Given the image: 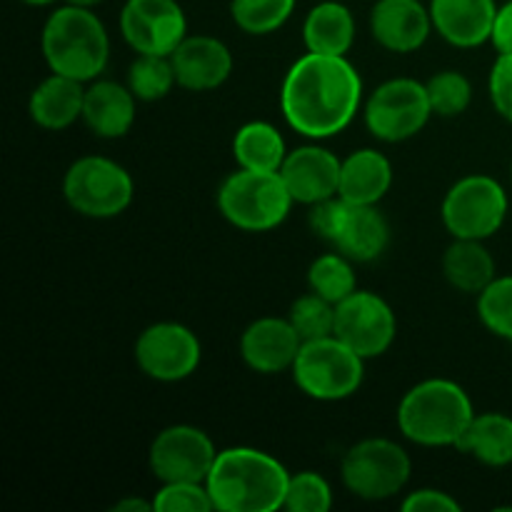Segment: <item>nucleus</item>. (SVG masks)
<instances>
[{
  "instance_id": "27",
  "label": "nucleus",
  "mask_w": 512,
  "mask_h": 512,
  "mask_svg": "<svg viewBox=\"0 0 512 512\" xmlns=\"http://www.w3.org/2000/svg\"><path fill=\"white\" fill-rule=\"evenodd\" d=\"M233 158L238 168L280 173L285 158H288V148H285V138L273 123L253 120V123L240 125L238 133H235Z\"/></svg>"
},
{
  "instance_id": "6",
  "label": "nucleus",
  "mask_w": 512,
  "mask_h": 512,
  "mask_svg": "<svg viewBox=\"0 0 512 512\" xmlns=\"http://www.w3.org/2000/svg\"><path fill=\"white\" fill-rule=\"evenodd\" d=\"M310 230L353 263H373L390 243V225L378 205H355L340 195L310 205Z\"/></svg>"
},
{
  "instance_id": "33",
  "label": "nucleus",
  "mask_w": 512,
  "mask_h": 512,
  "mask_svg": "<svg viewBox=\"0 0 512 512\" xmlns=\"http://www.w3.org/2000/svg\"><path fill=\"white\" fill-rule=\"evenodd\" d=\"M478 318L493 335L512 340V275H500L478 295Z\"/></svg>"
},
{
  "instance_id": "15",
  "label": "nucleus",
  "mask_w": 512,
  "mask_h": 512,
  "mask_svg": "<svg viewBox=\"0 0 512 512\" xmlns=\"http://www.w3.org/2000/svg\"><path fill=\"white\" fill-rule=\"evenodd\" d=\"M120 33L138 55H170L188 35V18L178 0H125Z\"/></svg>"
},
{
  "instance_id": "16",
  "label": "nucleus",
  "mask_w": 512,
  "mask_h": 512,
  "mask_svg": "<svg viewBox=\"0 0 512 512\" xmlns=\"http://www.w3.org/2000/svg\"><path fill=\"white\" fill-rule=\"evenodd\" d=\"M340 165L343 160L338 155L330 153L323 145L310 143L288 150L280 175H283L295 203L315 205L338 195Z\"/></svg>"
},
{
  "instance_id": "23",
  "label": "nucleus",
  "mask_w": 512,
  "mask_h": 512,
  "mask_svg": "<svg viewBox=\"0 0 512 512\" xmlns=\"http://www.w3.org/2000/svg\"><path fill=\"white\" fill-rule=\"evenodd\" d=\"M393 185V163L375 148L353 150L340 165L338 195L355 205H378Z\"/></svg>"
},
{
  "instance_id": "30",
  "label": "nucleus",
  "mask_w": 512,
  "mask_h": 512,
  "mask_svg": "<svg viewBox=\"0 0 512 512\" xmlns=\"http://www.w3.org/2000/svg\"><path fill=\"white\" fill-rule=\"evenodd\" d=\"M295 10V0H230L233 23L248 35H270L283 28Z\"/></svg>"
},
{
  "instance_id": "2",
  "label": "nucleus",
  "mask_w": 512,
  "mask_h": 512,
  "mask_svg": "<svg viewBox=\"0 0 512 512\" xmlns=\"http://www.w3.org/2000/svg\"><path fill=\"white\" fill-rule=\"evenodd\" d=\"M288 480L278 458L238 445L220 450L205 485L220 512H275L285 505Z\"/></svg>"
},
{
  "instance_id": "14",
  "label": "nucleus",
  "mask_w": 512,
  "mask_h": 512,
  "mask_svg": "<svg viewBox=\"0 0 512 512\" xmlns=\"http://www.w3.org/2000/svg\"><path fill=\"white\" fill-rule=\"evenodd\" d=\"M200 340L183 323H153L135 343V363L148 378L158 383H180L198 370Z\"/></svg>"
},
{
  "instance_id": "12",
  "label": "nucleus",
  "mask_w": 512,
  "mask_h": 512,
  "mask_svg": "<svg viewBox=\"0 0 512 512\" xmlns=\"http://www.w3.org/2000/svg\"><path fill=\"white\" fill-rule=\"evenodd\" d=\"M215 458L210 435L185 423L160 430L148 450V465L160 483H205Z\"/></svg>"
},
{
  "instance_id": "22",
  "label": "nucleus",
  "mask_w": 512,
  "mask_h": 512,
  "mask_svg": "<svg viewBox=\"0 0 512 512\" xmlns=\"http://www.w3.org/2000/svg\"><path fill=\"white\" fill-rule=\"evenodd\" d=\"M85 83L53 73L40 80L38 88L30 93L28 113L35 125L45 130H65L83 120Z\"/></svg>"
},
{
  "instance_id": "21",
  "label": "nucleus",
  "mask_w": 512,
  "mask_h": 512,
  "mask_svg": "<svg viewBox=\"0 0 512 512\" xmlns=\"http://www.w3.org/2000/svg\"><path fill=\"white\" fill-rule=\"evenodd\" d=\"M138 115V98L128 83H115V80H98L85 88L83 123L98 138L115 140L130 133Z\"/></svg>"
},
{
  "instance_id": "17",
  "label": "nucleus",
  "mask_w": 512,
  "mask_h": 512,
  "mask_svg": "<svg viewBox=\"0 0 512 512\" xmlns=\"http://www.w3.org/2000/svg\"><path fill=\"white\" fill-rule=\"evenodd\" d=\"M303 338L288 318H258L240 335V358L260 375H275L293 368Z\"/></svg>"
},
{
  "instance_id": "4",
  "label": "nucleus",
  "mask_w": 512,
  "mask_h": 512,
  "mask_svg": "<svg viewBox=\"0 0 512 512\" xmlns=\"http://www.w3.org/2000/svg\"><path fill=\"white\" fill-rule=\"evenodd\" d=\"M475 408L463 385L430 378L413 385L398 405V428L410 443L423 448H458L473 423Z\"/></svg>"
},
{
  "instance_id": "28",
  "label": "nucleus",
  "mask_w": 512,
  "mask_h": 512,
  "mask_svg": "<svg viewBox=\"0 0 512 512\" xmlns=\"http://www.w3.org/2000/svg\"><path fill=\"white\" fill-rule=\"evenodd\" d=\"M308 285L313 293L330 303H343L348 295L358 290V275H355L353 260L343 253H325L315 258L308 268Z\"/></svg>"
},
{
  "instance_id": "7",
  "label": "nucleus",
  "mask_w": 512,
  "mask_h": 512,
  "mask_svg": "<svg viewBox=\"0 0 512 512\" xmlns=\"http://www.w3.org/2000/svg\"><path fill=\"white\" fill-rule=\"evenodd\" d=\"M290 373L300 393L320 403H338L360 390L365 378V360L343 340L328 335L303 343Z\"/></svg>"
},
{
  "instance_id": "5",
  "label": "nucleus",
  "mask_w": 512,
  "mask_h": 512,
  "mask_svg": "<svg viewBox=\"0 0 512 512\" xmlns=\"http://www.w3.org/2000/svg\"><path fill=\"white\" fill-rule=\"evenodd\" d=\"M295 205L283 175L238 168L218 188V210L245 233H268L285 223Z\"/></svg>"
},
{
  "instance_id": "1",
  "label": "nucleus",
  "mask_w": 512,
  "mask_h": 512,
  "mask_svg": "<svg viewBox=\"0 0 512 512\" xmlns=\"http://www.w3.org/2000/svg\"><path fill=\"white\" fill-rule=\"evenodd\" d=\"M363 105V78L345 55L305 53L280 88V110L295 133L325 140L343 133Z\"/></svg>"
},
{
  "instance_id": "40",
  "label": "nucleus",
  "mask_w": 512,
  "mask_h": 512,
  "mask_svg": "<svg viewBox=\"0 0 512 512\" xmlns=\"http://www.w3.org/2000/svg\"><path fill=\"white\" fill-rule=\"evenodd\" d=\"M65 3H70V5H80V8H95V5L103 3V0H65Z\"/></svg>"
},
{
  "instance_id": "24",
  "label": "nucleus",
  "mask_w": 512,
  "mask_h": 512,
  "mask_svg": "<svg viewBox=\"0 0 512 512\" xmlns=\"http://www.w3.org/2000/svg\"><path fill=\"white\" fill-rule=\"evenodd\" d=\"M303 43L308 53L348 55L355 43V18L343 0L313 5L303 20Z\"/></svg>"
},
{
  "instance_id": "31",
  "label": "nucleus",
  "mask_w": 512,
  "mask_h": 512,
  "mask_svg": "<svg viewBox=\"0 0 512 512\" xmlns=\"http://www.w3.org/2000/svg\"><path fill=\"white\" fill-rule=\"evenodd\" d=\"M428 88L433 115L440 118H458L473 103V83L460 70H440L425 83Z\"/></svg>"
},
{
  "instance_id": "11",
  "label": "nucleus",
  "mask_w": 512,
  "mask_h": 512,
  "mask_svg": "<svg viewBox=\"0 0 512 512\" xmlns=\"http://www.w3.org/2000/svg\"><path fill=\"white\" fill-rule=\"evenodd\" d=\"M433 115L428 88L415 78H390L363 103L365 128L380 143H405L428 125Z\"/></svg>"
},
{
  "instance_id": "9",
  "label": "nucleus",
  "mask_w": 512,
  "mask_h": 512,
  "mask_svg": "<svg viewBox=\"0 0 512 512\" xmlns=\"http://www.w3.org/2000/svg\"><path fill=\"white\" fill-rule=\"evenodd\" d=\"M413 463L403 445L388 438H365L355 443L340 463L343 483L355 498L378 500L395 498L408 485Z\"/></svg>"
},
{
  "instance_id": "37",
  "label": "nucleus",
  "mask_w": 512,
  "mask_h": 512,
  "mask_svg": "<svg viewBox=\"0 0 512 512\" xmlns=\"http://www.w3.org/2000/svg\"><path fill=\"white\" fill-rule=\"evenodd\" d=\"M400 508L405 512H460L463 505H460V500H455L453 495L445 493V490L420 488L413 490V493L400 503Z\"/></svg>"
},
{
  "instance_id": "29",
  "label": "nucleus",
  "mask_w": 512,
  "mask_h": 512,
  "mask_svg": "<svg viewBox=\"0 0 512 512\" xmlns=\"http://www.w3.org/2000/svg\"><path fill=\"white\" fill-rule=\"evenodd\" d=\"M178 85L170 55H138L128 70V88L140 103H155Z\"/></svg>"
},
{
  "instance_id": "38",
  "label": "nucleus",
  "mask_w": 512,
  "mask_h": 512,
  "mask_svg": "<svg viewBox=\"0 0 512 512\" xmlns=\"http://www.w3.org/2000/svg\"><path fill=\"white\" fill-rule=\"evenodd\" d=\"M490 43L495 45V50H498V53H512V0L498 5Z\"/></svg>"
},
{
  "instance_id": "25",
  "label": "nucleus",
  "mask_w": 512,
  "mask_h": 512,
  "mask_svg": "<svg viewBox=\"0 0 512 512\" xmlns=\"http://www.w3.org/2000/svg\"><path fill=\"white\" fill-rule=\"evenodd\" d=\"M445 280L460 293L480 295L498 275L495 260L485 248V240L455 238L443 255Z\"/></svg>"
},
{
  "instance_id": "41",
  "label": "nucleus",
  "mask_w": 512,
  "mask_h": 512,
  "mask_svg": "<svg viewBox=\"0 0 512 512\" xmlns=\"http://www.w3.org/2000/svg\"><path fill=\"white\" fill-rule=\"evenodd\" d=\"M20 3H25V5H53L55 0H20Z\"/></svg>"
},
{
  "instance_id": "35",
  "label": "nucleus",
  "mask_w": 512,
  "mask_h": 512,
  "mask_svg": "<svg viewBox=\"0 0 512 512\" xmlns=\"http://www.w3.org/2000/svg\"><path fill=\"white\" fill-rule=\"evenodd\" d=\"M155 512H213L215 503L205 483H163L153 495Z\"/></svg>"
},
{
  "instance_id": "20",
  "label": "nucleus",
  "mask_w": 512,
  "mask_h": 512,
  "mask_svg": "<svg viewBox=\"0 0 512 512\" xmlns=\"http://www.w3.org/2000/svg\"><path fill=\"white\" fill-rule=\"evenodd\" d=\"M495 0H430L435 33L455 48H478L493 35Z\"/></svg>"
},
{
  "instance_id": "36",
  "label": "nucleus",
  "mask_w": 512,
  "mask_h": 512,
  "mask_svg": "<svg viewBox=\"0 0 512 512\" xmlns=\"http://www.w3.org/2000/svg\"><path fill=\"white\" fill-rule=\"evenodd\" d=\"M490 100L500 118L512 123V53H500L490 68Z\"/></svg>"
},
{
  "instance_id": "18",
  "label": "nucleus",
  "mask_w": 512,
  "mask_h": 512,
  "mask_svg": "<svg viewBox=\"0 0 512 512\" xmlns=\"http://www.w3.org/2000/svg\"><path fill=\"white\" fill-rule=\"evenodd\" d=\"M433 30L430 5L420 0H378L370 10V33L390 53H415Z\"/></svg>"
},
{
  "instance_id": "32",
  "label": "nucleus",
  "mask_w": 512,
  "mask_h": 512,
  "mask_svg": "<svg viewBox=\"0 0 512 512\" xmlns=\"http://www.w3.org/2000/svg\"><path fill=\"white\" fill-rule=\"evenodd\" d=\"M288 320L293 323V328L298 330L303 343L328 338V335H335V303L320 298L318 293L310 290L308 295H300V298L290 305Z\"/></svg>"
},
{
  "instance_id": "19",
  "label": "nucleus",
  "mask_w": 512,
  "mask_h": 512,
  "mask_svg": "<svg viewBox=\"0 0 512 512\" xmlns=\"http://www.w3.org/2000/svg\"><path fill=\"white\" fill-rule=\"evenodd\" d=\"M180 88L190 93L215 90L233 73V53L213 35H185L183 43L170 53Z\"/></svg>"
},
{
  "instance_id": "10",
  "label": "nucleus",
  "mask_w": 512,
  "mask_h": 512,
  "mask_svg": "<svg viewBox=\"0 0 512 512\" xmlns=\"http://www.w3.org/2000/svg\"><path fill=\"white\" fill-rule=\"evenodd\" d=\"M508 193L495 178L465 175L445 193L440 218L453 238L488 240L508 218Z\"/></svg>"
},
{
  "instance_id": "26",
  "label": "nucleus",
  "mask_w": 512,
  "mask_h": 512,
  "mask_svg": "<svg viewBox=\"0 0 512 512\" xmlns=\"http://www.w3.org/2000/svg\"><path fill=\"white\" fill-rule=\"evenodd\" d=\"M458 450L488 468H505L512 463V418L505 413H475Z\"/></svg>"
},
{
  "instance_id": "3",
  "label": "nucleus",
  "mask_w": 512,
  "mask_h": 512,
  "mask_svg": "<svg viewBox=\"0 0 512 512\" xmlns=\"http://www.w3.org/2000/svg\"><path fill=\"white\" fill-rule=\"evenodd\" d=\"M40 50L50 73L68 75L80 83H93L108 68L110 38L93 8L65 3L45 20Z\"/></svg>"
},
{
  "instance_id": "39",
  "label": "nucleus",
  "mask_w": 512,
  "mask_h": 512,
  "mask_svg": "<svg viewBox=\"0 0 512 512\" xmlns=\"http://www.w3.org/2000/svg\"><path fill=\"white\" fill-rule=\"evenodd\" d=\"M115 512H128V510H133V512H155V508H153V500H140V498H125V500H120L118 505H115L113 508Z\"/></svg>"
},
{
  "instance_id": "42",
  "label": "nucleus",
  "mask_w": 512,
  "mask_h": 512,
  "mask_svg": "<svg viewBox=\"0 0 512 512\" xmlns=\"http://www.w3.org/2000/svg\"><path fill=\"white\" fill-rule=\"evenodd\" d=\"M510 178H512V163H510Z\"/></svg>"
},
{
  "instance_id": "8",
  "label": "nucleus",
  "mask_w": 512,
  "mask_h": 512,
  "mask_svg": "<svg viewBox=\"0 0 512 512\" xmlns=\"http://www.w3.org/2000/svg\"><path fill=\"white\" fill-rule=\"evenodd\" d=\"M135 183L128 170L103 155H83L63 178L65 203L83 218H118L133 203Z\"/></svg>"
},
{
  "instance_id": "34",
  "label": "nucleus",
  "mask_w": 512,
  "mask_h": 512,
  "mask_svg": "<svg viewBox=\"0 0 512 512\" xmlns=\"http://www.w3.org/2000/svg\"><path fill=\"white\" fill-rule=\"evenodd\" d=\"M283 508L290 512H328L333 508V488L323 475L313 470L295 473L288 480Z\"/></svg>"
},
{
  "instance_id": "13",
  "label": "nucleus",
  "mask_w": 512,
  "mask_h": 512,
  "mask_svg": "<svg viewBox=\"0 0 512 512\" xmlns=\"http://www.w3.org/2000/svg\"><path fill=\"white\" fill-rule=\"evenodd\" d=\"M398 335V318L385 298L370 290H355L335 305V338L343 340L363 360L388 353Z\"/></svg>"
}]
</instances>
